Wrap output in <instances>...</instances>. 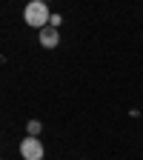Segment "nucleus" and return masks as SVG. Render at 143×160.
<instances>
[{
	"instance_id": "f257e3e1",
	"label": "nucleus",
	"mask_w": 143,
	"mask_h": 160,
	"mask_svg": "<svg viewBox=\"0 0 143 160\" xmlns=\"http://www.w3.org/2000/svg\"><path fill=\"white\" fill-rule=\"evenodd\" d=\"M23 20L32 26V29H46L49 26V20H52V12H49V6L43 3V0H32V3H26V9H23Z\"/></svg>"
},
{
	"instance_id": "f03ea898",
	"label": "nucleus",
	"mask_w": 143,
	"mask_h": 160,
	"mask_svg": "<svg viewBox=\"0 0 143 160\" xmlns=\"http://www.w3.org/2000/svg\"><path fill=\"white\" fill-rule=\"evenodd\" d=\"M20 157L23 160H43L46 149H43V143H40V137H23L20 140Z\"/></svg>"
},
{
	"instance_id": "7ed1b4c3",
	"label": "nucleus",
	"mask_w": 143,
	"mask_h": 160,
	"mask_svg": "<svg viewBox=\"0 0 143 160\" xmlns=\"http://www.w3.org/2000/svg\"><path fill=\"white\" fill-rule=\"evenodd\" d=\"M37 40H40V46H43V49H57V43H60V32L52 29V26H46V29L37 32Z\"/></svg>"
},
{
	"instance_id": "20e7f679",
	"label": "nucleus",
	"mask_w": 143,
	"mask_h": 160,
	"mask_svg": "<svg viewBox=\"0 0 143 160\" xmlns=\"http://www.w3.org/2000/svg\"><path fill=\"white\" fill-rule=\"evenodd\" d=\"M26 132H29V137H37L40 132H43V123H40V120H29V126H26Z\"/></svg>"
},
{
	"instance_id": "39448f33",
	"label": "nucleus",
	"mask_w": 143,
	"mask_h": 160,
	"mask_svg": "<svg viewBox=\"0 0 143 160\" xmlns=\"http://www.w3.org/2000/svg\"><path fill=\"white\" fill-rule=\"evenodd\" d=\"M60 23H63V17H60V14H52V20H49V26H52V29H57Z\"/></svg>"
}]
</instances>
